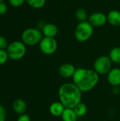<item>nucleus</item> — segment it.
Here are the masks:
<instances>
[{
	"mask_svg": "<svg viewBox=\"0 0 120 121\" xmlns=\"http://www.w3.org/2000/svg\"><path fill=\"white\" fill-rule=\"evenodd\" d=\"M4 1V0H0V2H1V1Z\"/></svg>",
	"mask_w": 120,
	"mask_h": 121,
	"instance_id": "nucleus-27",
	"label": "nucleus"
},
{
	"mask_svg": "<svg viewBox=\"0 0 120 121\" xmlns=\"http://www.w3.org/2000/svg\"><path fill=\"white\" fill-rule=\"evenodd\" d=\"M75 16H76V19L79 22L86 21V19L88 18V13H87L86 10L85 9H83V8L78 9L76 11Z\"/></svg>",
	"mask_w": 120,
	"mask_h": 121,
	"instance_id": "nucleus-18",
	"label": "nucleus"
},
{
	"mask_svg": "<svg viewBox=\"0 0 120 121\" xmlns=\"http://www.w3.org/2000/svg\"><path fill=\"white\" fill-rule=\"evenodd\" d=\"M17 121H30V118L28 115L25 113V114L21 115L17 119Z\"/></svg>",
	"mask_w": 120,
	"mask_h": 121,
	"instance_id": "nucleus-24",
	"label": "nucleus"
},
{
	"mask_svg": "<svg viewBox=\"0 0 120 121\" xmlns=\"http://www.w3.org/2000/svg\"><path fill=\"white\" fill-rule=\"evenodd\" d=\"M112 62L109 56L103 55L98 57L94 62V70L98 74H108L112 69Z\"/></svg>",
	"mask_w": 120,
	"mask_h": 121,
	"instance_id": "nucleus-6",
	"label": "nucleus"
},
{
	"mask_svg": "<svg viewBox=\"0 0 120 121\" xmlns=\"http://www.w3.org/2000/svg\"><path fill=\"white\" fill-rule=\"evenodd\" d=\"M108 81L113 86L120 85V69L112 68L108 74Z\"/></svg>",
	"mask_w": 120,
	"mask_h": 121,
	"instance_id": "nucleus-11",
	"label": "nucleus"
},
{
	"mask_svg": "<svg viewBox=\"0 0 120 121\" xmlns=\"http://www.w3.org/2000/svg\"><path fill=\"white\" fill-rule=\"evenodd\" d=\"M43 37L42 31L35 28H26L21 35L22 42L25 45L28 46H33L39 44Z\"/></svg>",
	"mask_w": 120,
	"mask_h": 121,
	"instance_id": "nucleus-4",
	"label": "nucleus"
},
{
	"mask_svg": "<svg viewBox=\"0 0 120 121\" xmlns=\"http://www.w3.org/2000/svg\"><path fill=\"white\" fill-rule=\"evenodd\" d=\"M63 121H76L78 116H76L74 108H66L61 116Z\"/></svg>",
	"mask_w": 120,
	"mask_h": 121,
	"instance_id": "nucleus-15",
	"label": "nucleus"
},
{
	"mask_svg": "<svg viewBox=\"0 0 120 121\" xmlns=\"http://www.w3.org/2000/svg\"><path fill=\"white\" fill-rule=\"evenodd\" d=\"M6 120V114L0 113V121H5Z\"/></svg>",
	"mask_w": 120,
	"mask_h": 121,
	"instance_id": "nucleus-26",
	"label": "nucleus"
},
{
	"mask_svg": "<svg viewBox=\"0 0 120 121\" xmlns=\"http://www.w3.org/2000/svg\"><path fill=\"white\" fill-rule=\"evenodd\" d=\"M6 52L8 58L12 60H19L26 54V45L19 40H16L8 44Z\"/></svg>",
	"mask_w": 120,
	"mask_h": 121,
	"instance_id": "nucleus-5",
	"label": "nucleus"
},
{
	"mask_svg": "<svg viewBox=\"0 0 120 121\" xmlns=\"http://www.w3.org/2000/svg\"><path fill=\"white\" fill-rule=\"evenodd\" d=\"M65 108V106L60 101H55L50 106L49 111L52 116L55 117H59L62 115Z\"/></svg>",
	"mask_w": 120,
	"mask_h": 121,
	"instance_id": "nucleus-12",
	"label": "nucleus"
},
{
	"mask_svg": "<svg viewBox=\"0 0 120 121\" xmlns=\"http://www.w3.org/2000/svg\"><path fill=\"white\" fill-rule=\"evenodd\" d=\"M8 9L7 5L4 1L0 2V15H4L6 13Z\"/></svg>",
	"mask_w": 120,
	"mask_h": 121,
	"instance_id": "nucleus-23",
	"label": "nucleus"
},
{
	"mask_svg": "<svg viewBox=\"0 0 120 121\" xmlns=\"http://www.w3.org/2000/svg\"><path fill=\"white\" fill-rule=\"evenodd\" d=\"M93 27L88 21L79 22L74 30V36L76 40L81 43L88 40L93 34Z\"/></svg>",
	"mask_w": 120,
	"mask_h": 121,
	"instance_id": "nucleus-3",
	"label": "nucleus"
},
{
	"mask_svg": "<svg viewBox=\"0 0 120 121\" xmlns=\"http://www.w3.org/2000/svg\"><path fill=\"white\" fill-rule=\"evenodd\" d=\"M0 113H3V114H6V111L4 107L0 104Z\"/></svg>",
	"mask_w": 120,
	"mask_h": 121,
	"instance_id": "nucleus-25",
	"label": "nucleus"
},
{
	"mask_svg": "<svg viewBox=\"0 0 120 121\" xmlns=\"http://www.w3.org/2000/svg\"><path fill=\"white\" fill-rule=\"evenodd\" d=\"M76 67L69 63H65L62 65L59 68V74L63 78L73 77L76 72Z\"/></svg>",
	"mask_w": 120,
	"mask_h": 121,
	"instance_id": "nucleus-9",
	"label": "nucleus"
},
{
	"mask_svg": "<svg viewBox=\"0 0 120 121\" xmlns=\"http://www.w3.org/2000/svg\"><path fill=\"white\" fill-rule=\"evenodd\" d=\"M58 96L65 108H74L81 102L82 91L74 83H65L59 88Z\"/></svg>",
	"mask_w": 120,
	"mask_h": 121,
	"instance_id": "nucleus-2",
	"label": "nucleus"
},
{
	"mask_svg": "<svg viewBox=\"0 0 120 121\" xmlns=\"http://www.w3.org/2000/svg\"><path fill=\"white\" fill-rule=\"evenodd\" d=\"M42 33L44 37H49V38H55L59 32L58 27L52 23H45L42 27Z\"/></svg>",
	"mask_w": 120,
	"mask_h": 121,
	"instance_id": "nucleus-10",
	"label": "nucleus"
},
{
	"mask_svg": "<svg viewBox=\"0 0 120 121\" xmlns=\"http://www.w3.org/2000/svg\"><path fill=\"white\" fill-rule=\"evenodd\" d=\"M74 110L76 116L79 118V117H83L86 114L88 111V108H87V106L84 103L80 102L74 108Z\"/></svg>",
	"mask_w": 120,
	"mask_h": 121,
	"instance_id": "nucleus-16",
	"label": "nucleus"
},
{
	"mask_svg": "<svg viewBox=\"0 0 120 121\" xmlns=\"http://www.w3.org/2000/svg\"><path fill=\"white\" fill-rule=\"evenodd\" d=\"M109 57L112 62L120 64V48L115 47L113 48L109 54Z\"/></svg>",
	"mask_w": 120,
	"mask_h": 121,
	"instance_id": "nucleus-17",
	"label": "nucleus"
},
{
	"mask_svg": "<svg viewBox=\"0 0 120 121\" xmlns=\"http://www.w3.org/2000/svg\"><path fill=\"white\" fill-rule=\"evenodd\" d=\"M26 0H8L9 4L13 7H19L22 6Z\"/></svg>",
	"mask_w": 120,
	"mask_h": 121,
	"instance_id": "nucleus-21",
	"label": "nucleus"
},
{
	"mask_svg": "<svg viewBox=\"0 0 120 121\" xmlns=\"http://www.w3.org/2000/svg\"><path fill=\"white\" fill-rule=\"evenodd\" d=\"M13 110L15 113L19 115L25 114L27 110V104L25 101L21 99H18L13 103Z\"/></svg>",
	"mask_w": 120,
	"mask_h": 121,
	"instance_id": "nucleus-13",
	"label": "nucleus"
},
{
	"mask_svg": "<svg viewBox=\"0 0 120 121\" xmlns=\"http://www.w3.org/2000/svg\"><path fill=\"white\" fill-rule=\"evenodd\" d=\"M8 59V55L6 50L0 49V65H4Z\"/></svg>",
	"mask_w": 120,
	"mask_h": 121,
	"instance_id": "nucleus-20",
	"label": "nucleus"
},
{
	"mask_svg": "<svg viewBox=\"0 0 120 121\" xmlns=\"http://www.w3.org/2000/svg\"><path fill=\"white\" fill-rule=\"evenodd\" d=\"M39 47L43 54L50 55L54 54L57 51L58 44L55 38L43 37V38L39 43Z\"/></svg>",
	"mask_w": 120,
	"mask_h": 121,
	"instance_id": "nucleus-7",
	"label": "nucleus"
},
{
	"mask_svg": "<svg viewBox=\"0 0 120 121\" xmlns=\"http://www.w3.org/2000/svg\"><path fill=\"white\" fill-rule=\"evenodd\" d=\"M88 22L93 27H101L108 22L107 15L102 12H94L88 16Z\"/></svg>",
	"mask_w": 120,
	"mask_h": 121,
	"instance_id": "nucleus-8",
	"label": "nucleus"
},
{
	"mask_svg": "<svg viewBox=\"0 0 120 121\" xmlns=\"http://www.w3.org/2000/svg\"><path fill=\"white\" fill-rule=\"evenodd\" d=\"M72 79L73 83L82 92H88L98 84L99 74L94 69L79 68L76 69Z\"/></svg>",
	"mask_w": 120,
	"mask_h": 121,
	"instance_id": "nucleus-1",
	"label": "nucleus"
},
{
	"mask_svg": "<svg viewBox=\"0 0 120 121\" xmlns=\"http://www.w3.org/2000/svg\"><path fill=\"white\" fill-rule=\"evenodd\" d=\"M108 22L113 26H120V11L118 10H111L107 15Z\"/></svg>",
	"mask_w": 120,
	"mask_h": 121,
	"instance_id": "nucleus-14",
	"label": "nucleus"
},
{
	"mask_svg": "<svg viewBox=\"0 0 120 121\" xmlns=\"http://www.w3.org/2000/svg\"><path fill=\"white\" fill-rule=\"evenodd\" d=\"M8 45V44L6 38L4 36L0 35V49L5 50L7 48Z\"/></svg>",
	"mask_w": 120,
	"mask_h": 121,
	"instance_id": "nucleus-22",
	"label": "nucleus"
},
{
	"mask_svg": "<svg viewBox=\"0 0 120 121\" xmlns=\"http://www.w3.org/2000/svg\"><path fill=\"white\" fill-rule=\"evenodd\" d=\"M27 4L33 9H41L46 3V0H26Z\"/></svg>",
	"mask_w": 120,
	"mask_h": 121,
	"instance_id": "nucleus-19",
	"label": "nucleus"
}]
</instances>
